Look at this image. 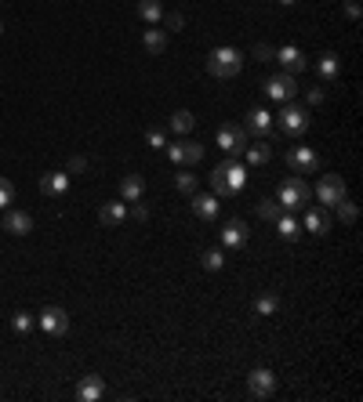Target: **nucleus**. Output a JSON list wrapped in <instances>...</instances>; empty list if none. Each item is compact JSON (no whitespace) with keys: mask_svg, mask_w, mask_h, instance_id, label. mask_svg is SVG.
Returning <instances> with one entry per match:
<instances>
[{"mask_svg":"<svg viewBox=\"0 0 363 402\" xmlns=\"http://www.w3.org/2000/svg\"><path fill=\"white\" fill-rule=\"evenodd\" d=\"M247 185V167L240 164V159H226V164H218L211 171V189H214V196H240Z\"/></svg>","mask_w":363,"mask_h":402,"instance_id":"f257e3e1","label":"nucleus"},{"mask_svg":"<svg viewBox=\"0 0 363 402\" xmlns=\"http://www.w3.org/2000/svg\"><path fill=\"white\" fill-rule=\"evenodd\" d=\"M276 200H280L283 211H302V207L312 203V189H309V182L302 178V174H291V178L280 182Z\"/></svg>","mask_w":363,"mask_h":402,"instance_id":"f03ea898","label":"nucleus"},{"mask_svg":"<svg viewBox=\"0 0 363 402\" xmlns=\"http://www.w3.org/2000/svg\"><path fill=\"white\" fill-rule=\"evenodd\" d=\"M276 123H280V131L287 134V138H302V134L309 131L312 116H309V109H305V105L283 102V105H280V112H276Z\"/></svg>","mask_w":363,"mask_h":402,"instance_id":"7ed1b4c3","label":"nucleus"},{"mask_svg":"<svg viewBox=\"0 0 363 402\" xmlns=\"http://www.w3.org/2000/svg\"><path fill=\"white\" fill-rule=\"evenodd\" d=\"M244 69V55L236 51V47H214L208 55V73L218 76V80H229Z\"/></svg>","mask_w":363,"mask_h":402,"instance_id":"20e7f679","label":"nucleus"},{"mask_svg":"<svg viewBox=\"0 0 363 402\" xmlns=\"http://www.w3.org/2000/svg\"><path fill=\"white\" fill-rule=\"evenodd\" d=\"M218 149H222L226 156H240L244 149H247V127H236V123H222L218 127Z\"/></svg>","mask_w":363,"mask_h":402,"instance_id":"39448f33","label":"nucleus"},{"mask_svg":"<svg viewBox=\"0 0 363 402\" xmlns=\"http://www.w3.org/2000/svg\"><path fill=\"white\" fill-rule=\"evenodd\" d=\"M345 196H349V189H345L341 174H323V178L316 182V200L323 207H338Z\"/></svg>","mask_w":363,"mask_h":402,"instance_id":"423d86ee","label":"nucleus"},{"mask_svg":"<svg viewBox=\"0 0 363 402\" xmlns=\"http://www.w3.org/2000/svg\"><path fill=\"white\" fill-rule=\"evenodd\" d=\"M247 392H251V399H273L276 395V374H273V369H265V366L251 369Z\"/></svg>","mask_w":363,"mask_h":402,"instance_id":"0eeeda50","label":"nucleus"},{"mask_svg":"<svg viewBox=\"0 0 363 402\" xmlns=\"http://www.w3.org/2000/svg\"><path fill=\"white\" fill-rule=\"evenodd\" d=\"M265 94H269L273 102H291L294 94H298V80L291 76V73H276V76H269L265 80Z\"/></svg>","mask_w":363,"mask_h":402,"instance_id":"6e6552de","label":"nucleus"},{"mask_svg":"<svg viewBox=\"0 0 363 402\" xmlns=\"http://www.w3.org/2000/svg\"><path fill=\"white\" fill-rule=\"evenodd\" d=\"M167 149V159L178 167H193L203 159V146H196V141H175V146H164Z\"/></svg>","mask_w":363,"mask_h":402,"instance_id":"1a4fd4ad","label":"nucleus"},{"mask_svg":"<svg viewBox=\"0 0 363 402\" xmlns=\"http://www.w3.org/2000/svg\"><path fill=\"white\" fill-rule=\"evenodd\" d=\"M247 134L273 141V138H276V131H273V112H269V109H262V105L251 109V112H247Z\"/></svg>","mask_w":363,"mask_h":402,"instance_id":"9d476101","label":"nucleus"},{"mask_svg":"<svg viewBox=\"0 0 363 402\" xmlns=\"http://www.w3.org/2000/svg\"><path fill=\"white\" fill-rule=\"evenodd\" d=\"M218 239H222L226 250L247 247V221H244V218H229V221L222 225V232H218Z\"/></svg>","mask_w":363,"mask_h":402,"instance_id":"9b49d317","label":"nucleus"},{"mask_svg":"<svg viewBox=\"0 0 363 402\" xmlns=\"http://www.w3.org/2000/svg\"><path fill=\"white\" fill-rule=\"evenodd\" d=\"M287 167L294 171V174H312L320 167V156L312 152V146H294L291 152H287Z\"/></svg>","mask_w":363,"mask_h":402,"instance_id":"f8f14e48","label":"nucleus"},{"mask_svg":"<svg viewBox=\"0 0 363 402\" xmlns=\"http://www.w3.org/2000/svg\"><path fill=\"white\" fill-rule=\"evenodd\" d=\"M276 62H280V66H283V73H291V76H298V73H302V69H309V58H305V51H302V47H280V51L273 55Z\"/></svg>","mask_w":363,"mask_h":402,"instance_id":"ddd939ff","label":"nucleus"},{"mask_svg":"<svg viewBox=\"0 0 363 402\" xmlns=\"http://www.w3.org/2000/svg\"><path fill=\"white\" fill-rule=\"evenodd\" d=\"M37 323H40L44 333H51V337L69 333V315H66V308H44Z\"/></svg>","mask_w":363,"mask_h":402,"instance_id":"4468645a","label":"nucleus"},{"mask_svg":"<svg viewBox=\"0 0 363 402\" xmlns=\"http://www.w3.org/2000/svg\"><path fill=\"white\" fill-rule=\"evenodd\" d=\"M102 395H105V381L99 374L81 377V384H76V399H81V402H99Z\"/></svg>","mask_w":363,"mask_h":402,"instance_id":"2eb2a0df","label":"nucleus"},{"mask_svg":"<svg viewBox=\"0 0 363 402\" xmlns=\"http://www.w3.org/2000/svg\"><path fill=\"white\" fill-rule=\"evenodd\" d=\"M40 192H44V196H66V192H69V174L66 171H51V174H44V178H40Z\"/></svg>","mask_w":363,"mask_h":402,"instance_id":"dca6fc26","label":"nucleus"},{"mask_svg":"<svg viewBox=\"0 0 363 402\" xmlns=\"http://www.w3.org/2000/svg\"><path fill=\"white\" fill-rule=\"evenodd\" d=\"M244 156H247V164H251V167H265V164H269V159H273V141L258 138L255 146H251V141H247Z\"/></svg>","mask_w":363,"mask_h":402,"instance_id":"f3484780","label":"nucleus"},{"mask_svg":"<svg viewBox=\"0 0 363 402\" xmlns=\"http://www.w3.org/2000/svg\"><path fill=\"white\" fill-rule=\"evenodd\" d=\"M193 214L200 221H214L218 218V196L211 192V196H200V192H193Z\"/></svg>","mask_w":363,"mask_h":402,"instance_id":"a211bd4d","label":"nucleus"},{"mask_svg":"<svg viewBox=\"0 0 363 402\" xmlns=\"http://www.w3.org/2000/svg\"><path fill=\"white\" fill-rule=\"evenodd\" d=\"M316 69H320V80H323V84H335L338 73H341V58H338L335 51H323L320 62H316Z\"/></svg>","mask_w":363,"mask_h":402,"instance_id":"6ab92c4d","label":"nucleus"},{"mask_svg":"<svg viewBox=\"0 0 363 402\" xmlns=\"http://www.w3.org/2000/svg\"><path fill=\"white\" fill-rule=\"evenodd\" d=\"M4 229H8L11 236H29V232H33V218H29L26 211H8Z\"/></svg>","mask_w":363,"mask_h":402,"instance_id":"aec40b11","label":"nucleus"},{"mask_svg":"<svg viewBox=\"0 0 363 402\" xmlns=\"http://www.w3.org/2000/svg\"><path fill=\"white\" fill-rule=\"evenodd\" d=\"M305 232H312V236H323L327 229H330V214H327V207H312V211L305 214Z\"/></svg>","mask_w":363,"mask_h":402,"instance_id":"412c9836","label":"nucleus"},{"mask_svg":"<svg viewBox=\"0 0 363 402\" xmlns=\"http://www.w3.org/2000/svg\"><path fill=\"white\" fill-rule=\"evenodd\" d=\"M99 221L109 225V229H117V225L128 221V207H124V203H102L99 207Z\"/></svg>","mask_w":363,"mask_h":402,"instance_id":"4be33fe9","label":"nucleus"},{"mask_svg":"<svg viewBox=\"0 0 363 402\" xmlns=\"http://www.w3.org/2000/svg\"><path fill=\"white\" fill-rule=\"evenodd\" d=\"M142 192H146V178H142V174H128V178L120 182V200L124 203L142 200Z\"/></svg>","mask_w":363,"mask_h":402,"instance_id":"5701e85b","label":"nucleus"},{"mask_svg":"<svg viewBox=\"0 0 363 402\" xmlns=\"http://www.w3.org/2000/svg\"><path fill=\"white\" fill-rule=\"evenodd\" d=\"M142 44H146L149 55H164L167 51V29H146V37H142Z\"/></svg>","mask_w":363,"mask_h":402,"instance_id":"b1692460","label":"nucleus"},{"mask_svg":"<svg viewBox=\"0 0 363 402\" xmlns=\"http://www.w3.org/2000/svg\"><path fill=\"white\" fill-rule=\"evenodd\" d=\"M138 19L149 22V26L164 22V4H160V0H138Z\"/></svg>","mask_w":363,"mask_h":402,"instance_id":"393cba45","label":"nucleus"},{"mask_svg":"<svg viewBox=\"0 0 363 402\" xmlns=\"http://www.w3.org/2000/svg\"><path fill=\"white\" fill-rule=\"evenodd\" d=\"M167 123H171V131H175V134H189V131H193V123H196V116L189 109H178V112H171Z\"/></svg>","mask_w":363,"mask_h":402,"instance_id":"a878e982","label":"nucleus"},{"mask_svg":"<svg viewBox=\"0 0 363 402\" xmlns=\"http://www.w3.org/2000/svg\"><path fill=\"white\" fill-rule=\"evenodd\" d=\"M276 232H280L283 239H298V236H302V225L291 218V211H283V214L276 218Z\"/></svg>","mask_w":363,"mask_h":402,"instance_id":"bb28decb","label":"nucleus"},{"mask_svg":"<svg viewBox=\"0 0 363 402\" xmlns=\"http://www.w3.org/2000/svg\"><path fill=\"white\" fill-rule=\"evenodd\" d=\"M255 312H258L262 319H273V315L280 312V297H276V294H262V297L255 301Z\"/></svg>","mask_w":363,"mask_h":402,"instance_id":"cd10ccee","label":"nucleus"},{"mask_svg":"<svg viewBox=\"0 0 363 402\" xmlns=\"http://www.w3.org/2000/svg\"><path fill=\"white\" fill-rule=\"evenodd\" d=\"M280 214H283L280 200H258V218H265V221H276Z\"/></svg>","mask_w":363,"mask_h":402,"instance_id":"c85d7f7f","label":"nucleus"},{"mask_svg":"<svg viewBox=\"0 0 363 402\" xmlns=\"http://www.w3.org/2000/svg\"><path fill=\"white\" fill-rule=\"evenodd\" d=\"M200 261H203V268H208V272H222V268H226V254L214 247V250H208V254H203Z\"/></svg>","mask_w":363,"mask_h":402,"instance_id":"c756f323","label":"nucleus"},{"mask_svg":"<svg viewBox=\"0 0 363 402\" xmlns=\"http://www.w3.org/2000/svg\"><path fill=\"white\" fill-rule=\"evenodd\" d=\"M33 323H37V319L29 315V312H15V319H11L15 333H29V330H33Z\"/></svg>","mask_w":363,"mask_h":402,"instance_id":"7c9ffc66","label":"nucleus"},{"mask_svg":"<svg viewBox=\"0 0 363 402\" xmlns=\"http://www.w3.org/2000/svg\"><path fill=\"white\" fill-rule=\"evenodd\" d=\"M11 203H15V182L11 178H0V211L11 207Z\"/></svg>","mask_w":363,"mask_h":402,"instance_id":"2f4dec72","label":"nucleus"},{"mask_svg":"<svg viewBox=\"0 0 363 402\" xmlns=\"http://www.w3.org/2000/svg\"><path fill=\"white\" fill-rule=\"evenodd\" d=\"M356 214H360V211H356V203H353L349 196H345V200L338 203V218H341L345 225H353V221H356Z\"/></svg>","mask_w":363,"mask_h":402,"instance_id":"473e14b6","label":"nucleus"},{"mask_svg":"<svg viewBox=\"0 0 363 402\" xmlns=\"http://www.w3.org/2000/svg\"><path fill=\"white\" fill-rule=\"evenodd\" d=\"M146 146L149 149H164L167 146V134L160 131V127H149V131H146Z\"/></svg>","mask_w":363,"mask_h":402,"instance_id":"72a5a7b5","label":"nucleus"},{"mask_svg":"<svg viewBox=\"0 0 363 402\" xmlns=\"http://www.w3.org/2000/svg\"><path fill=\"white\" fill-rule=\"evenodd\" d=\"M178 192H185V196H193V192H196V174L182 171V174H178Z\"/></svg>","mask_w":363,"mask_h":402,"instance_id":"f704fd0d","label":"nucleus"},{"mask_svg":"<svg viewBox=\"0 0 363 402\" xmlns=\"http://www.w3.org/2000/svg\"><path fill=\"white\" fill-rule=\"evenodd\" d=\"M84 171H87V159H84V156H73V159H69V171H66V174L73 178V174H84Z\"/></svg>","mask_w":363,"mask_h":402,"instance_id":"c9c22d12","label":"nucleus"},{"mask_svg":"<svg viewBox=\"0 0 363 402\" xmlns=\"http://www.w3.org/2000/svg\"><path fill=\"white\" fill-rule=\"evenodd\" d=\"M182 26H185V19H182L178 11H171V15H167V29H171V33H175V29H182Z\"/></svg>","mask_w":363,"mask_h":402,"instance_id":"e433bc0d","label":"nucleus"},{"mask_svg":"<svg viewBox=\"0 0 363 402\" xmlns=\"http://www.w3.org/2000/svg\"><path fill=\"white\" fill-rule=\"evenodd\" d=\"M255 55H258V62H269V58H273L276 51H273L269 44H258V47H255Z\"/></svg>","mask_w":363,"mask_h":402,"instance_id":"4c0bfd02","label":"nucleus"},{"mask_svg":"<svg viewBox=\"0 0 363 402\" xmlns=\"http://www.w3.org/2000/svg\"><path fill=\"white\" fill-rule=\"evenodd\" d=\"M131 218H135V221H146V218H149V207H142V203L135 200V211H131Z\"/></svg>","mask_w":363,"mask_h":402,"instance_id":"58836bf2","label":"nucleus"},{"mask_svg":"<svg viewBox=\"0 0 363 402\" xmlns=\"http://www.w3.org/2000/svg\"><path fill=\"white\" fill-rule=\"evenodd\" d=\"M323 102V87H309V105H320Z\"/></svg>","mask_w":363,"mask_h":402,"instance_id":"ea45409f","label":"nucleus"},{"mask_svg":"<svg viewBox=\"0 0 363 402\" xmlns=\"http://www.w3.org/2000/svg\"><path fill=\"white\" fill-rule=\"evenodd\" d=\"M345 15H349V19L356 22V19H360V0H349V4H345Z\"/></svg>","mask_w":363,"mask_h":402,"instance_id":"a19ab883","label":"nucleus"},{"mask_svg":"<svg viewBox=\"0 0 363 402\" xmlns=\"http://www.w3.org/2000/svg\"><path fill=\"white\" fill-rule=\"evenodd\" d=\"M280 4H298V0H280Z\"/></svg>","mask_w":363,"mask_h":402,"instance_id":"79ce46f5","label":"nucleus"},{"mask_svg":"<svg viewBox=\"0 0 363 402\" xmlns=\"http://www.w3.org/2000/svg\"><path fill=\"white\" fill-rule=\"evenodd\" d=\"M0 33H4V22H0Z\"/></svg>","mask_w":363,"mask_h":402,"instance_id":"37998d69","label":"nucleus"}]
</instances>
